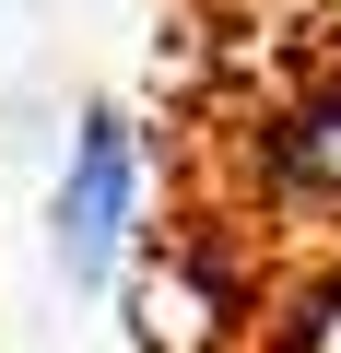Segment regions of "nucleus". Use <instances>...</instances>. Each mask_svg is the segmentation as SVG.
<instances>
[{
  "instance_id": "nucleus-2",
  "label": "nucleus",
  "mask_w": 341,
  "mask_h": 353,
  "mask_svg": "<svg viewBox=\"0 0 341 353\" xmlns=\"http://www.w3.org/2000/svg\"><path fill=\"white\" fill-rule=\"evenodd\" d=\"M259 176H271V201L341 224V71H318L306 94L271 106V130H259Z\"/></svg>"
},
{
  "instance_id": "nucleus-1",
  "label": "nucleus",
  "mask_w": 341,
  "mask_h": 353,
  "mask_svg": "<svg viewBox=\"0 0 341 353\" xmlns=\"http://www.w3.org/2000/svg\"><path fill=\"white\" fill-rule=\"evenodd\" d=\"M130 236H141V130H130V106H83L71 153H59V189H48V248L83 294H106Z\"/></svg>"
}]
</instances>
